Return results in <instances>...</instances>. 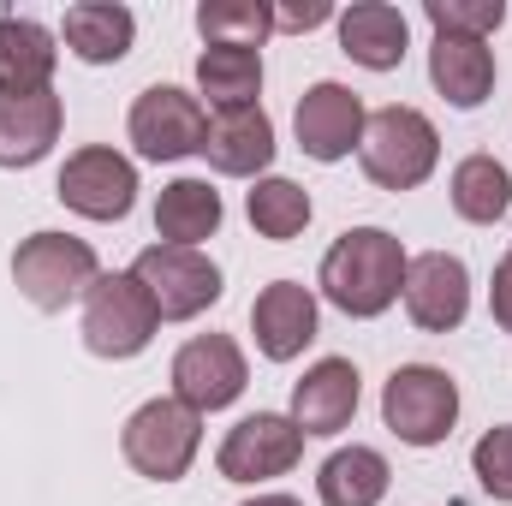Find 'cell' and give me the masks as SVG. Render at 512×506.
<instances>
[{
    "label": "cell",
    "mask_w": 512,
    "mask_h": 506,
    "mask_svg": "<svg viewBox=\"0 0 512 506\" xmlns=\"http://www.w3.org/2000/svg\"><path fill=\"white\" fill-rule=\"evenodd\" d=\"M54 30L18 12H0V90H54Z\"/></svg>",
    "instance_id": "obj_22"
},
{
    "label": "cell",
    "mask_w": 512,
    "mask_h": 506,
    "mask_svg": "<svg viewBox=\"0 0 512 506\" xmlns=\"http://www.w3.org/2000/svg\"><path fill=\"white\" fill-rule=\"evenodd\" d=\"M304 459V429L286 411H251L239 417L221 447H215V471L227 483H274Z\"/></svg>",
    "instance_id": "obj_10"
},
{
    "label": "cell",
    "mask_w": 512,
    "mask_h": 506,
    "mask_svg": "<svg viewBox=\"0 0 512 506\" xmlns=\"http://www.w3.org/2000/svg\"><path fill=\"white\" fill-rule=\"evenodd\" d=\"M60 36H66V48L84 66H114V60H126L131 42H137V18L120 0H78V6H66Z\"/></svg>",
    "instance_id": "obj_20"
},
{
    "label": "cell",
    "mask_w": 512,
    "mask_h": 506,
    "mask_svg": "<svg viewBox=\"0 0 512 506\" xmlns=\"http://www.w3.org/2000/svg\"><path fill=\"white\" fill-rule=\"evenodd\" d=\"M96 280H102L96 245L78 239V233H30L12 251V286L42 316H60L66 304H84V292Z\"/></svg>",
    "instance_id": "obj_2"
},
{
    "label": "cell",
    "mask_w": 512,
    "mask_h": 506,
    "mask_svg": "<svg viewBox=\"0 0 512 506\" xmlns=\"http://www.w3.org/2000/svg\"><path fill=\"white\" fill-rule=\"evenodd\" d=\"M155 328H161V316H155V304H149V292L137 286L131 268L126 274H102V280L84 292L78 334H84V346H90L96 358L126 364V358H137V352H149Z\"/></svg>",
    "instance_id": "obj_5"
},
{
    "label": "cell",
    "mask_w": 512,
    "mask_h": 506,
    "mask_svg": "<svg viewBox=\"0 0 512 506\" xmlns=\"http://www.w3.org/2000/svg\"><path fill=\"white\" fill-rule=\"evenodd\" d=\"M245 381H251V364L233 334H197L173 352V399L191 405L197 417L227 411L245 393Z\"/></svg>",
    "instance_id": "obj_11"
},
{
    "label": "cell",
    "mask_w": 512,
    "mask_h": 506,
    "mask_svg": "<svg viewBox=\"0 0 512 506\" xmlns=\"http://www.w3.org/2000/svg\"><path fill=\"white\" fill-rule=\"evenodd\" d=\"M358 161L370 173V185L382 191H417L435 161H441V131L423 108H405V102H387L364 120V143H358Z\"/></svg>",
    "instance_id": "obj_3"
},
{
    "label": "cell",
    "mask_w": 512,
    "mask_h": 506,
    "mask_svg": "<svg viewBox=\"0 0 512 506\" xmlns=\"http://www.w3.org/2000/svg\"><path fill=\"white\" fill-rule=\"evenodd\" d=\"M489 316L512 334V251L495 262V280H489Z\"/></svg>",
    "instance_id": "obj_31"
},
{
    "label": "cell",
    "mask_w": 512,
    "mask_h": 506,
    "mask_svg": "<svg viewBox=\"0 0 512 506\" xmlns=\"http://www.w3.org/2000/svg\"><path fill=\"white\" fill-rule=\"evenodd\" d=\"M322 328V310H316V292L304 280H274L262 286L251 304V334H256V352L268 364H292L304 358V346L316 340Z\"/></svg>",
    "instance_id": "obj_15"
},
{
    "label": "cell",
    "mask_w": 512,
    "mask_h": 506,
    "mask_svg": "<svg viewBox=\"0 0 512 506\" xmlns=\"http://www.w3.org/2000/svg\"><path fill=\"white\" fill-rule=\"evenodd\" d=\"M382 423L405 447H441L459 423V381L441 364H399L382 387Z\"/></svg>",
    "instance_id": "obj_6"
},
{
    "label": "cell",
    "mask_w": 512,
    "mask_h": 506,
    "mask_svg": "<svg viewBox=\"0 0 512 506\" xmlns=\"http://www.w3.org/2000/svg\"><path fill=\"white\" fill-rule=\"evenodd\" d=\"M245 215H251V227L262 233V239L286 245V239H298V233L310 227L316 203H310V191H304V185H292V179L268 173V179H256V185H251V197H245Z\"/></svg>",
    "instance_id": "obj_26"
},
{
    "label": "cell",
    "mask_w": 512,
    "mask_h": 506,
    "mask_svg": "<svg viewBox=\"0 0 512 506\" xmlns=\"http://www.w3.org/2000/svg\"><path fill=\"white\" fill-rule=\"evenodd\" d=\"M274 120L262 108H221L209 114V137H203V161L221 179H268L274 161Z\"/></svg>",
    "instance_id": "obj_17"
},
{
    "label": "cell",
    "mask_w": 512,
    "mask_h": 506,
    "mask_svg": "<svg viewBox=\"0 0 512 506\" xmlns=\"http://www.w3.org/2000/svg\"><path fill=\"white\" fill-rule=\"evenodd\" d=\"M328 18H340L328 0H292V6H274V30H286V36H304V30H316V24H328Z\"/></svg>",
    "instance_id": "obj_30"
},
{
    "label": "cell",
    "mask_w": 512,
    "mask_h": 506,
    "mask_svg": "<svg viewBox=\"0 0 512 506\" xmlns=\"http://www.w3.org/2000/svg\"><path fill=\"white\" fill-rule=\"evenodd\" d=\"M197 30H203V48H262L274 36V6L268 0H203Z\"/></svg>",
    "instance_id": "obj_27"
},
{
    "label": "cell",
    "mask_w": 512,
    "mask_h": 506,
    "mask_svg": "<svg viewBox=\"0 0 512 506\" xmlns=\"http://www.w3.org/2000/svg\"><path fill=\"white\" fill-rule=\"evenodd\" d=\"M239 506H304L298 495H251V501H239Z\"/></svg>",
    "instance_id": "obj_32"
},
{
    "label": "cell",
    "mask_w": 512,
    "mask_h": 506,
    "mask_svg": "<svg viewBox=\"0 0 512 506\" xmlns=\"http://www.w3.org/2000/svg\"><path fill=\"white\" fill-rule=\"evenodd\" d=\"M126 137L137 143L143 161H185V155H203V137H209V114L191 90L179 84H149L126 114Z\"/></svg>",
    "instance_id": "obj_9"
},
{
    "label": "cell",
    "mask_w": 512,
    "mask_h": 506,
    "mask_svg": "<svg viewBox=\"0 0 512 506\" xmlns=\"http://www.w3.org/2000/svg\"><path fill=\"white\" fill-rule=\"evenodd\" d=\"M221 191L209 179H167L161 197H155V233L161 245H185V251H203V239L221 233Z\"/></svg>",
    "instance_id": "obj_21"
},
{
    "label": "cell",
    "mask_w": 512,
    "mask_h": 506,
    "mask_svg": "<svg viewBox=\"0 0 512 506\" xmlns=\"http://www.w3.org/2000/svg\"><path fill=\"white\" fill-rule=\"evenodd\" d=\"M411 48V24L393 0H352L340 12V54L364 72H393Z\"/></svg>",
    "instance_id": "obj_18"
},
{
    "label": "cell",
    "mask_w": 512,
    "mask_h": 506,
    "mask_svg": "<svg viewBox=\"0 0 512 506\" xmlns=\"http://www.w3.org/2000/svg\"><path fill=\"white\" fill-rule=\"evenodd\" d=\"M197 447H203V417L191 405H179L173 393L167 399H143L126 417V429H120L126 465L137 477H149V483H179L191 471Z\"/></svg>",
    "instance_id": "obj_4"
},
{
    "label": "cell",
    "mask_w": 512,
    "mask_h": 506,
    "mask_svg": "<svg viewBox=\"0 0 512 506\" xmlns=\"http://www.w3.org/2000/svg\"><path fill=\"white\" fill-rule=\"evenodd\" d=\"M471 471H477V483H483L489 501H512V423L489 429L471 447Z\"/></svg>",
    "instance_id": "obj_29"
},
{
    "label": "cell",
    "mask_w": 512,
    "mask_h": 506,
    "mask_svg": "<svg viewBox=\"0 0 512 506\" xmlns=\"http://www.w3.org/2000/svg\"><path fill=\"white\" fill-rule=\"evenodd\" d=\"M423 18L435 24V36H477V42H489L507 24V0H423Z\"/></svg>",
    "instance_id": "obj_28"
},
{
    "label": "cell",
    "mask_w": 512,
    "mask_h": 506,
    "mask_svg": "<svg viewBox=\"0 0 512 506\" xmlns=\"http://www.w3.org/2000/svg\"><path fill=\"white\" fill-rule=\"evenodd\" d=\"M447 197H453V215L471 221V227H495L512 209V173L495 161V155H465L447 179Z\"/></svg>",
    "instance_id": "obj_24"
},
{
    "label": "cell",
    "mask_w": 512,
    "mask_h": 506,
    "mask_svg": "<svg viewBox=\"0 0 512 506\" xmlns=\"http://www.w3.org/2000/svg\"><path fill=\"white\" fill-rule=\"evenodd\" d=\"M364 96L322 78L298 96V114H292V131H298V149L310 161H346L358 143H364Z\"/></svg>",
    "instance_id": "obj_13"
},
{
    "label": "cell",
    "mask_w": 512,
    "mask_h": 506,
    "mask_svg": "<svg viewBox=\"0 0 512 506\" xmlns=\"http://www.w3.org/2000/svg\"><path fill=\"white\" fill-rule=\"evenodd\" d=\"M54 197L84 221H126L131 203H137V161L120 155L114 143H84L66 155Z\"/></svg>",
    "instance_id": "obj_8"
},
{
    "label": "cell",
    "mask_w": 512,
    "mask_h": 506,
    "mask_svg": "<svg viewBox=\"0 0 512 506\" xmlns=\"http://www.w3.org/2000/svg\"><path fill=\"white\" fill-rule=\"evenodd\" d=\"M66 131V102L54 90H0V167H36Z\"/></svg>",
    "instance_id": "obj_16"
},
{
    "label": "cell",
    "mask_w": 512,
    "mask_h": 506,
    "mask_svg": "<svg viewBox=\"0 0 512 506\" xmlns=\"http://www.w3.org/2000/svg\"><path fill=\"white\" fill-rule=\"evenodd\" d=\"M131 274H137V286L149 292V304H155L161 322H197V316L215 310L221 292H227L215 256L185 251V245H161V239H155L149 251H137Z\"/></svg>",
    "instance_id": "obj_7"
},
{
    "label": "cell",
    "mask_w": 512,
    "mask_h": 506,
    "mask_svg": "<svg viewBox=\"0 0 512 506\" xmlns=\"http://www.w3.org/2000/svg\"><path fill=\"white\" fill-rule=\"evenodd\" d=\"M358 399H364V376H358L352 358H316L304 376L292 381V411H286V417L304 429V441H310V435L328 441V435L352 429Z\"/></svg>",
    "instance_id": "obj_14"
},
{
    "label": "cell",
    "mask_w": 512,
    "mask_h": 506,
    "mask_svg": "<svg viewBox=\"0 0 512 506\" xmlns=\"http://www.w3.org/2000/svg\"><path fill=\"white\" fill-rule=\"evenodd\" d=\"M405 316L423 334H453L471 316V268L453 251H423L405 262Z\"/></svg>",
    "instance_id": "obj_12"
},
{
    "label": "cell",
    "mask_w": 512,
    "mask_h": 506,
    "mask_svg": "<svg viewBox=\"0 0 512 506\" xmlns=\"http://www.w3.org/2000/svg\"><path fill=\"white\" fill-rule=\"evenodd\" d=\"M387 483H393V471H387V459L376 447H340V453H328L322 459V471H316V501L322 506H382Z\"/></svg>",
    "instance_id": "obj_23"
},
{
    "label": "cell",
    "mask_w": 512,
    "mask_h": 506,
    "mask_svg": "<svg viewBox=\"0 0 512 506\" xmlns=\"http://www.w3.org/2000/svg\"><path fill=\"white\" fill-rule=\"evenodd\" d=\"M197 90L221 108H256L262 96V48H203L197 54Z\"/></svg>",
    "instance_id": "obj_25"
},
{
    "label": "cell",
    "mask_w": 512,
    "mask_h": 506,
    "mask_svg": "<svg viewBox=\"0 0 512 506\" xmlns=\"http://www.w3.org/2000/svg\"><path fill=\"white\" fill-rule=\"evenodd\" d=\"M405 262L411 256H405V245L387 227H346L328 245V256H322L316 286H322V298L340 316L376 322V316H387L399 304V292H405Z\"/></svg>",
    "instance_id": "obj_1"
},
{
    "label": "cell",
    "mask_w": 512,
    "mask_h": 506,
    "mask_svg": "<svg viewBox=\"0 0 512 506\" xmlns=\"http://www.w3.org/2000/svg\"><path fill=\"white\" fill-rule=\"evenodd\" d=\"M429 84L459 108H483L495 96V48L477 42V36H435L429 42Z\"/></svg>",
    "instance_id": "obj_19"
}]
</instances>
